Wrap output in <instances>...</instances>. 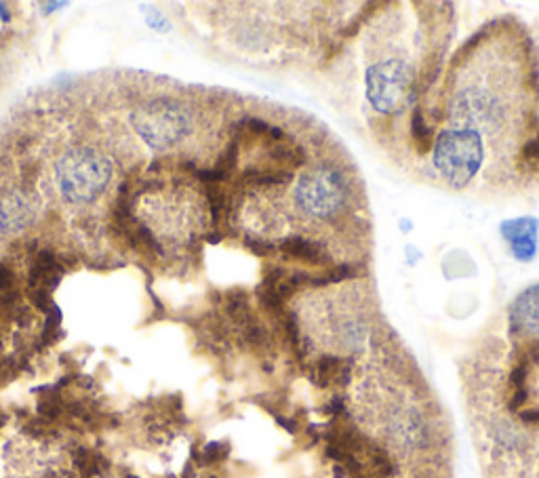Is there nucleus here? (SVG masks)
<instances>
[{"mask_svg":"<svg viewBox=\"0 0 539 478\" xmlns=\"http://www.w3.org/2000/svg\"><path fill=\"white\" fill-rule=\"evenodd\" d=\"M278 249L285 253L287 257H291L295 262L312 264V266H325L331 262L329 251L323 244L310 240V238H303V236H289L280 242Z\"/></svg>","mask_w":539,"mask_h":478,"instance_id":"nucleus-9","label":"nucleus"},{"mask_svg":"<svg viewBox=\"0 0 539 478\" xmlns=\"http://www.w3.org/2000/svg\"><path fill=\"white\" fill-rule=\"evenodd\" d=\"M411 133H413V139H415V144H417L419 150H425V148L430 146V142H432V129H430L428 123H425V118H423V114H421L419 110L415 112L413 118H411Z\"/></svg>","mask_w":539,"mask_h":478,"instance_id":"nucleus-11","label":"nucleus"},{"mask_svg":"<svg viewBox=\"0 0 539 478\" xmlns=\"http://www.w3.org/2000/svg\"><path fill=\"white\" fill-rule=\"evenodd\" d=\"M510 323L516 331L539 335V285L527 289L510 307Z\"/></svg>","mask_w":539,"mask_h":478,"instance_id":"nucleus-8","label":"nucleus"},{"mask_svg":"<svg viewBox=\"0 0 539 478\" xmlns=\"http://www.w3.org/2000/svg\"><path fill=\"white\" fill-rule=\"evenodd\" d=\"M523 162L529 166H539V133L525 144L523 148Z\"/></svg>","mask_w":539,"mask_h":478,"instance_id":"nucleus-12","label":"nucleus"},{"mask_svg":"<svg viewBox=\"0 0 539 478\" xmlns=\"http://www.w3.org/2000/svg\"><path fill=\"white\" fill-rule=\"evenodd\" d=\"M348 362L337 356H323L316 367H314V377L323 386H333V383H344L348 379Z\"/></svg>","mask_w":539,"mask_h":478,"instance_id":"nucleus-10","label":"nucleus"},{"mask_svg":"<svg viewBox=\"0 0 539 478\" xmlns=\"http://www.w3.org/2000/svg\"><path fill=\"white\" fill-rule=\"evenodd\" d=\"M131 125L150 148L166 150L184 142L192 129V116L181 101L156 97L133 112Z\"/></svg>","mask_w":539,"mask_h":478,"instance_id":"nucleus-3","label":"nucleus"},{"mask_svg":"<svg viewBox=\"0 0 539 478\" xmlns=\"http://www.w3.org/2000/svg\"><path fill=\"white\" fill-rule=\"evenodd\" d=\"M179 196L181 194L162 186H154L141 192L133 203V219L141 226V234L146 236V240L158 251L186 242L194 232V215L184 213L188 211V205Z\"/></svg>","mask_w":539,"mask_h":478,"instance_id":"nucleus-1","label":"nucleus"},{"mask_svg":"<svg viewBox=\"0 0 539 478\" xmlns=\"http://www.w3.org/2000/svg\"><path fill=\"white\" fill-rule=\"evenodd\" d=\"M297 207L318 219H335L348 203V184L333 166L321 164L305 173L295 186Z\"/></svg>","mask_w":539,"mask_h":478,"instance_id":"nucleus-4","label":"nucleus"},{"mask_svg":"<svg viewBox=\"0 0 539 478\" xmlns=\"http://www.w3.org/2000/svg\"><path fill=\"white\" fill-rule=\"evenodd\" d=\"M413 82V72L403 62L377 64L366 74V93L373 108L379 112H390L399 108L407 97Z\"/></svg>","mask_w":539,"mask_h":478,"instance_id":"nucleus-6","label":"nucleus"},{"mask_svg":"<svg viewBox=\"0 0 539 478\" xmlns=\"http://www.w3.org/2000/svg\"><path fill=\"white\" fill-rule=\"evenodd\" d=\"M55 181L64 201L70 205H89L110 186L112 162L95 148L76 146L55 164Z\"/></svg>","mask_w":539,"mask_h":478,"instance_id":"nucleus-2","label":"nucleus"},{"mask_svg":"<svg viewBox=\"0 0 539 478\" xmlns=\"http://www.w3.org/2000/svg\"><path fill=\"white\" fill-rule=\"evenodd\" d=\"M501 234L510 240L512 255L521 262H529L535 255L537 244V221L531 217L505 221L501 226Z\"/></svg>","mask_w":539,"mask_h":478,"instance_id":"nucleus-7","label":"nucleus"},{"mask_svg":"<svg viewBox=\"0 0 539 478\" xmlns=\"http://www.w3.org/2000/svg\"><path fill=\"white\" fill-rule=\"evenodd\" d=\"M13 280H15L13 272L7 266H0V291H7L13 285Z\"/></svg>","mask_w":539,"mask_h":478,"instance_id":"nucleus-13","label":"nucleus"},{"mask_svg":"<svg viewBox=\"0 0 539 478\" xmlns=\"http://www.w3.org/2000/svg\"><path fill=\"white\" fill-rule=\"evenodd\" d=\"M482 146L474 131H444L434 152L440 173L453 184H466L480 166Z\"/></svg>","mask_w":539,"mask_h":478,"instance_id":"nucleus-5","label":"nucleus"}]
</instances>
